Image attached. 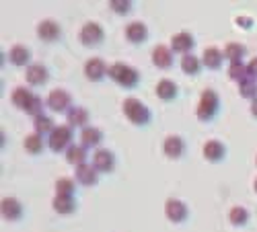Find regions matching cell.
<instances>
[{"label":"cell","mask_w":257,"mask_h":232,"mask_svg":"<svg viewBox=\"0 0 257 232\" xmlns=\"http://www.w3.org/2000/svg\"><path fill=\"white\" fill-rule=\"evenodd\" d=\"M109 78L124 88H134L140 80V74L134 66L124 64V62H115L109 66Z\"/></svg>","instance_id":"6da1fadb"},{"label":"cell","mask_w":257,"mask_h":232,"mask_svg":"<svg viewBox=\"0 0 257 232\" xmlns=\"http://www.w3.org/2000/svg\"><path fill=\"white\" fill-rule=\"evenodd\" d=\"M122 109H124V115L134 125H146L150 121V109L140 99H136V97H128L124 101Z\"/></svg>","instance_id":"7a4b0ae2"},{"label":"cell","mask_w":257,"mask_h":232,"mask_svg":"<svg viewBox=\"0 0 257 232\" xmlns=\"http://www.w3.org/2000/svg\"><path fill=\"white\" fill-rule=\"evenodd\" d=\"M220 109V99L216 95V90L212 88H206L202 95H200V103H197V119H202V121H212L214 119V115L218 113Z\"/></svg>","instance_id":"3957f363"},{"label":"cell","mask_w":257,"mask_h":232,"mask_svg":"<svg viewBox=\"0 0 257 232\" xmlns=\"http://www.w3.org/2000/svg\"><path fill=\"white\" fill-rule=\"evenodd\" d=\"M48 146L54 152H66L72 146V127L70 125H58L56 130L50 134Z\"/></svg>","instance_id":"277c9868"},{"label":"cell","mask_w":257,"mask_h":232,"mask_svg":"<svg viewBox=\"0 0 257 232\" xmlns=\"http://www.w3.org/2000/svg\"><path fill=\"white\" fill-rule=\"evenodd\" d=\"M45 105L56 113H64V111L68 113L72 109V97H70V92L64 88H54L48 95V99H45Z\"/></svg>","instance_id":"5b68a950"},{"label":"cell","mask_w":257,"mask_h":232,"mask_svg":"<svg viewBox=\"0 0 257 232\" xmlns=\"http://www.w3.org/2000/svg\"><path fill=\"white\" fill-rule=\"evenodd\" d=\"M78 37H80V43L87 45V48H95V45H99L103 41L105 33H103V27L99 25V23L91 21V23H85V25H83Z\"/></svg>","instance_id":"8992f818"},{"label":"cell","mask_w":257,"mask_h":232,"mask_svg":"<svg viewBox=\"0 0 257 232\" xmlns=\"http://www.w3.org/2000/svg\"><path fill=\"white\" fill-rule=\"evenodd\" d=\"M93 167L99 173H111L115 169V154L107 148H97L93 152Z\"/></svg>","instance_id":"52a82bcc"},{"label":"cell","mask_w":257,"mask_h":232,"mask_svg":"<svg viewBox=\"0 0 257 232\" xmlns=\"http://www.w3.org/2000/svg\"><path fill=\"white\" fill-rule=\"evenodd\" d=\"M85 76L93 83H99L105 76H109V68L105 66V62L101 58H91V60L85 64Z\"/></svg>","instance_id":"ba28073f"},{"label":"cell","mask_w":257,"mask_h":232,"mask_svg":"<svg viewBox=\"0 0 257 232\" xmlns=\"http://www.w3.org/2000/svg\"><path fill=\"white\" fill-rule=\"evenodd\" d=\"M165 216L171 220L173 224H181L185 218H188V205H185L181 200H167L165 203Z\"/></svg>","instance_id":"9c48e42d"},{"label":"cell","mask_w":257,"mask_h":232,"mask_svg":"<svg viewBox=\"0 0 257 232\" xmlns=\"http://www.w3.org/2000/svg\"><path fill=\"white\" fill-rule=\"evenodd\" d=\"M193 35L188 31H179V33H175V35L171 37V50L175 54H183V56H188L192 50H193Z\"/></svg>","instance_id":"30bf717a"},{"label":"cell","mask_w":257,"mask_h":232,"mask_svg":"<svg viewBox=\"0 0 257 232\" xmlns=\"http://www.w3.org/2000/svg\"><path fill=\"white\" fill-rule=\"evenodd\" d=\"M162 152H165L167 158H181L183 152H185V142H183V138L181 136H167L165 138V142H162Z\"/></svg>","instance_id":"8fae6325"},{"label":"cell","mask_w":257,"mask_h":232,"mask_svg":"<svg viewBox=\"0 0 257 232\" xmlns=\"http://www.w3.org/2000/svg\"><path fill=\"white\" fill-rule=\"evenodd\" d=\"M37 35L43 41H56V39H60L62 29H60V25H58L56 21L45 19V21H41L37 25Z\"/></svg>","instance_id":"7c38bea8"},{"label":"cell","mask_w":257,"mask_h":232,"mask_svg":"<svg viewBox=\"0 0 257 232\" xmlns=\"http://www.w3.org/2000/svg\"><path fill=\"white\" fill-rule=\"evenodd\" d=\"M202 154L208 162H220L225 156H226V148L223 142H218V140H208L202 148Z\"/></svg>","instance_id":"4fadbf2b"},{"label":"cell","mask_w":257,"mask_h":232,"mask_svg":"<svg viewBox=\"0 0 257 232\" xmlns=\"http://www.w3.org/2000/svg\"><path fill=\"white\" fill-rule=\"evenodd\" d=\"M0 212H2V218L8 220V222H15V220L21 218L23 214V205L15 197H4L2 203H0Z\"/></svg>","instance_id":"5bb4252c"},{"label":"cell","mask_w":257,"mask_h":232,"mask_svg":"<svg viewBox=\"0 0 257 232\" xmlns=\"http://www.w3.org/2000/svg\"><path fill=\"white\" fill-rule=\"evenodd\" d=\"M25 78H27V83L33 85V87H41L48 83V68H45L43 64H31L27 66V72H25Z\"/></svg>","instance_id":"9a60e30c"},{"label":"cell","mask_w":257,"mask_h":232,"mask_svg":"<svg viewBox=\"0 0 257 232\" xmlns=\"http://www.w3.org/2000/svg\"><path fill=\"white\" fill-rule=\"evenodd\" d=\"M126 39L130 43H144L148 39V27L140 21L130 23V25L126 27Z\"/></svg>","instance_id":"2e32d148"},{"label":"cell","mask_w":257,"mask_h":232,"mask_svg":"<svg viewBox=\"0 0 257 232\" xmlns=\"http://www.w3.org/2000/svg\"><path fill=\"white\" fill-rule=\"evenodd\" d=\"M153 64L161 70H167V68L173 66V50L167 48V45H157L153 50Z\"/></svg>","instance_id":"e0dca14e"},{"label":"cell","mask_w":257,"mask_h":232,"mask_svg":"<svg viewBox=\"0 0 257 232\" xmlns=\"http://www.w3.org/2000/svg\"><path fill=\"white\" fill-rule=\"evenodd\" d=\"M76 181L80 185H89V187H93V185L99 183V171L93 167V165H80L76 167Z\"/></svg>","instance_id":"ac0fdd59"},{"label":"cell","mask_w":257,"mask_h":232,"mask_svg":"<svg viewBox=\"0 0 257 232\" xmlns=\"http://www.w3.org/2000/svg\"><path fill=\"white\" fill-rule=\"evenodd\" d=\"M101 142H103V132L99 130V127L87 125L85 130H80V144H83L87 150L89 148H97Z\"/></svg>","instance_id":"d6986e66"},{"label":"cell","mask_w":257,"mask_h":232,"mask_svg":"<svg viewBox=\"0 0 257 232\" xmlns=\"http://www.w3.org/2000/svg\"><path fill=\"white\" fill-rule=\"evenodd\" d=\"M155 92H157V97L161 101H173L175 97H177V85H175L173 80H169V78H161L157 83Z\"/></svg>","instance_id":"ffe728a7"},{"label":"cell","mask_w":257,"mask_h":232,"mask_svg":"<svg viewBox=\"0 0 257 232\" xmlns=\"http://www.w3.org/2000/svg\"><path fill=\"white\" fill-rule=\"evenodd\" d=\"M87 158H89V152H87V148L83 144H72L66 150V160L74 167L87 165Z\"/></svg>","instance_id":"44dd1931"},{"label":"cell","mask_w":257,"mask_h":232,"mask_svg":"<svg viewBox=\"0 0 257 232\" xmlns=\"http://www.w3.org/2000/svg\"><path fill=\"white\" fill-rule=\"evenodd\" d=\"M223 60H225V52H220L218 48H208L204 50V56H202V64L210 70H218L223 66Z\"/></svg>","instance_id":"7402d4cb"},{"label":"cell","mask_w":257,"mask_h":232,"mask_svg":"<svg viewBox=\"0 0 257 232\" xmlns=\"http://www.w3.org/2000/svg\"><path fill=\"white\" fill-rule=\"evenodd\" d=\"M66 119H68V125L70 127H87V121H89V111L85 107H72L68 113H66Z\"/></svg>","instance_id":"603a6c76"},{"label":"cell","mask_w":257,"mask_h":232,"mask_svg":"<svg viewBox=\"0 0 257 232\" xmlns=\"http://www.w3.org/2000/svg\"><path fill=\"white\" fill-rule=\"evenodd\" d=\"M8 60L15 66H27L29 60H31V52L25 48V45H13V48L8 50Z\"/></svg>","instance_id":"cb8c5ba5"},{"label":"cell","mask_w":257,"mask_h":232,"mask_svg":"<svg viewBox=\"0 0 257 232\" xmlns=\"http://www.w3.org/2000/svg\"><path fill=\"white\" fill-rule=\"evenodd\" d=\"M33 97H35V95H33V92H31L27 87H17V88L13 90V95H10V101H13V105H15V107L25 109Z\"/></svg>","instance_id":"d4e9b609"},{"label":"cell","mask_w":257,"mask_h":232,"mask_svg":"<svg viewBox=\"0 0 257 232\" xmlns=\"http://www.w3.org/2000/svg\"><path fill=\"white\" fill-rule=\"evenodd\" d=\"M52 207L58 212V214H72L76 210V202H74V197H62V195H56V200L52 203Z\"/></svg>","instance_id":"484cf974"},{"label":"cell","mask_w":257,"mask_h":232,"mask_svg":"<svg viewBox=\"0 0 257 232\" xmlns=\"http://www.w3.org/2000/svg\"><path fill=\"white\" fill-rule=\"evenodd\" d=\"M181 70L185 72V74H197L202 70V60L197 56H193V54H188V56H183L181 58Z\"/></svg>","instance_id":"4316f807"},{"label":"cell","mask_w":257,"mask_h":232,"mask_svg":"<svg viewBox=\"0 0 257 232\" xmlns=\"http://www.w3.org/2000/svg\"><path fill=\"white\" fill-rule=\"evenodd\" d=\"M33 127H35V134H39V136H48L56 130L52 117H48V115H37L33 119Z\"/></svg>","instance_id":"83f0119b"},{"label":"cell","mask_w":257,"mask_h":232,"mask_svg":"<svg viewBox=\"0 0 257 232\" xmlns=\"http://www.w3.org/2000/svg\"><path fill=\"white\" fill-rule=\"evenodd\" d=\"M23 146H25V150H27L29 154H39V152H43V146H45L43 136H39V134H29V136L25 138V142H23Z\"/></svg>","instance_id":"f1b7e54d"},{"label":"cell","mask_w":257,"mask_h":232,"mask_svg":"<svg viewBox=\"0 0 257 232\" xmlns=\"http://www.w3.org/2000/svg\"><path fill=\"white\" fill-rule=\"evenodd\" d=\"M228 78L237 80L239 85L243 83V80H247V78H249L247 64H243V62H232V64L228 66Z\"/></svg>","instance_id":"f546056e"},{"label":"cell","mask_w":257,"mask_h":232,"mask_svg":"<svg viewBox=\"0 0 257 232\" xmlns=\"http://www.w3.org/2000/svg\"><path fill=\"white\" fill-rule=\"evenodd\" d=\"M228 218H230V224L232 226H243V224H247L249 212L245 210V207H241V205H235V207H230Z\"/></svg>","instance_id":"4dcf8cb0"},{"label":"cell","mask_w":257,"mask_h":232,"mask_svg":"<svg viewBox=\"0 0 257 232\" xmlns=\"http://www.w3.org/2000/svg\"><path fill=\"white\" fill-rule=\"evenodd\" d=\"M74 181L68 179V177H62L56 181V195H62V197H72L74 195Z\"/></svg>","instance_id":"1f68e13d"},{"label":"cell","mask_w":257,"mask_h":232,"mask_svg":"<svg viewBox=\"0 0 257 232\" xmlns=\"http://www.w3.org/2000/svg\"><path fill=\"white\" fill-rule=\"evenodd\" d=\"M245 56V45H241V43H228L226 48H225V58H228L230 60V64L232 62H241V58Z\"/></svg>","instance_id":"d6a6232c"},{"label":"cell","mask_w":257,"mask_h":232,"mask_svg":"<svg viewBox=\"0 0 257 232\" xmlns=\"http://www.w3.org/2000/svg\"><path fill=\"white\" fill-rule=\"evenodd\" d=\"M239 92L245 99H251V101L257 99V80H253V78L243 80V83L239 85Z\"/></svg>","instance_id":"836d02e7"},{"label":"cell","mask_w":257,"mask_h":232,"mask_svg":"<svg viewBox=\"0 0 257 232\" xmlns=\"http://www.w3.org/2000/svg\"><path fill=\"white\" fill-rule=\"evenodd\" d=\"M25 113H29V115H33V117H37V115H43L41 111H43V101H41V97H37L35 95L31 101H29V105L23 109Z\"/></svg>","instance_id":"e575fe53"},{"label":"cell","mask_w":257,"mask_h":232,"mask_svg":"<svg viewBox=\"0 0 257 232\" xmlns=\"http://www.w3.org/2000/svg\"><path fill=\"white\" fill-rule=\"evenodd\" d=\"M109 8L118 15H128L130 13V8H132V2H128V0H111Z\"/></svg>","instance_id":"d590c367"},{"label":"cell","mask_w":257,"mask_h":232,"mask_svg":"<svg viewBox=\"0 0 257 232\" xmlns=\"http://www.w3.org/2000/svg\"><path fill=\"white\" fill-rule=\"evenodd\" d=\"M247 72H249V78L257 80V58H251V62L247 64Z\"/></svg>","instance_id":"8d00e7d4"},{"label":"cell","mask_w":257,"mask_h":232,"mask_svg":"<svg viewBox=\"0 0 257 232\" xmlns=\"http://www.w3.org/2000/svg\"><path fill=\"white\" fill-rule=\"evenodd\" d=\"M237 25L249 29V27H251V19H247V17H237Z\"/></svg>","instance_id":"74e56055"},{"label":"cell","mask_w":257,"mask_h":232,"mask_svg":"<svg viewBox=\"0 0 257 232\" xmlns=\"http://www.w3.org/2000/svg\"><path fill=\"white\" fill-rule=\"evenodd\" d=\"M251 113L257 117V99H253V101H251Z\"/></svg>","instance_id":"f35d334b"},{"label":"cell","mask_w":257,"mask_h":232,"mask_svg":"<svg viewBox=\"0 0 257 232\" xmlns=\"http://www.w3.org/2000/svg\"><path fill=\"white\" fill-rule=\"evenodd\" d=\"M253 189H255V193H257V179H255V183H253Z\"/></svg>","instance_id":"ab89813d"}]
</instances>
